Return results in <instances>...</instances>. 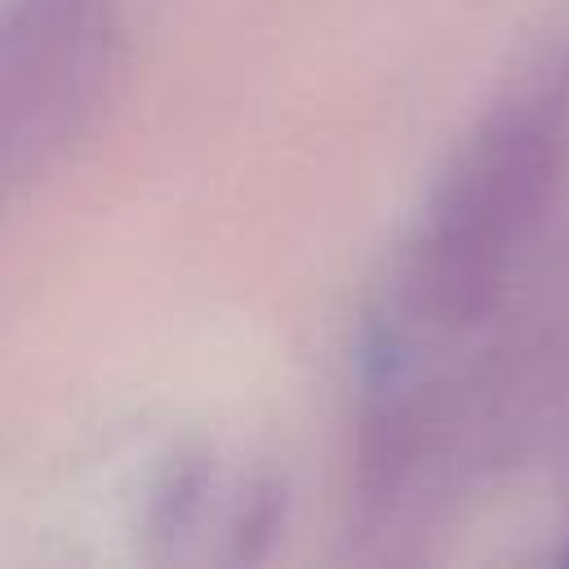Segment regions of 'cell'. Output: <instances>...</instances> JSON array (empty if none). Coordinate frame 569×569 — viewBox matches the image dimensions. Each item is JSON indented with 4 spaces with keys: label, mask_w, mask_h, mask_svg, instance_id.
<instances>
[{
    "label": "cell",
    "mask_w": 569,
    "mask_h": 569,
    "mask_svg": "<svg viewBox=\"0 0 569 569\" xmlns=\"http://www.w3.org/2000/svg\"><path fill=\"white\" fill-rule=\"evenodd\" d=\"M565 151L547 93L493 107L445 169L409 258V307L436 329L489 320L542 227Z\"/></svg>",
    "instance_id": "1"
},
{
    "label": "cell",
    "mask_w": 569,
    "mask_h": 569,
    "mask_svg": "<svg viewBox=\"0 0 569 569\" xmlns=\"http://www.w3.org/2000/svg\"><path fill=\"white\" fill-rule=\"evenodd\" d=\"M120 36L102 0L0 4V191L44 169L102 107Z\"/></svg>",
    "instance_id": "2"
}]
</instances>
